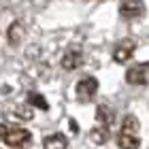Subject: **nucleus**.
<instances>
[{"label": "nucleus", "mask_w": 149, "mask_h": 149, "mask_svg": "<svg viewBox=\"0 0 149 149\" xmlns=\"http://www.w3.org/2000/svg\"><path fill=\"white\" fill-rule=\"evenodd\" d=\"M139 119L132 117V115H126L121 119V128L117 132V145L121 149H136L141 145V139H139Z\"/></svg>", "instance_id": "f257e3e1"}, {"label": "nucleus", "mask_w": 149, "mask_h": 149, "mask_svg": "<svg viewBox=\"0 0 149 149\" xmlns=\"http://www.w3.org/2000/svg\"><path fill=\"white\" fill-rule=\"evenodd\" d=\"M2 141L9 147H13V149H22V147H28L30 145L32 134L28 130H24V128H6Z\"/></svg>", "instance_id": "f03ea898"}, {"label": "nucleus", "mask_w": 149, "mask_h": 149, "mask_svg": "<svg viewBox=\"0 0 149 149\" xmlns=\"http://www.w3.org/2000/svg\"><path fill=\"white\" fill-rule=\"evenodd\" d=\"M96 92H98V81L94 77H83L77 83V98L81 102H90L96 96Z\"/></svg>", "instance_id": "7ed1b4c3"}, {"label": "nucleus", "mask_w": 149, "mask_h": 149, "mask_svg": "<svg viewBox=\"0 0 149 149\" xmlns=\"http://www.w3.org/2000/svg\"><path fill=\"white\" fill-rule=\"evenodd\" d=\"M126 81L132 85H147L149 83V64H134L132 68H128Z\"/></svg>", "instance_id": "20e7f679"}, {"label": "nucleus", "mask_w": 149, "mask_h": 149, "mask_svg": "<svg viewBox=\"0 0 149 149\" xmlns=\"http://www.w3.org/2000/svg\"><path fill=\"white\" fill-rule=\"evenodd\" d=\"M134 40L132 38H124L121 43L115 47V51H113V60L115 62H119V64H124V62H128V60L132 58V53H134Z\"/></svg>", "instance_id": "39448f33"}, {"label": "nucleus", "mask_w": 149, "mask_h": 149, "mask_svg": "<svg viewBox=\"0 0 149 149\" xmlns=\"http://www.w3.org/2000/svg\"><path fill=\"white\" fill-rule=\"evenodd\" d=\"M145 13V6L143 2H134V0H128V2H121L119 4V15L124 19H136Z\"/></svg>", "instance_id": "423d86ee"}, {"label": "nucleus", "mask_w": 149, "mask_h": 149, "mask_svg": "<svg viewBox=\"0 0 149 149\" xmlns=\"http://www.w3.org/2000/svg\"><path fill=\"white\" fill-rule=\"evenodd\" d=\"M81 64H83V53L79 49H68L62 56V68L64 70H77Z\"/></svg>", "instance_id": "0eeeda50"}, {"label": "nucleus", "mask_w": 149, "mask_h": 149, "mask_svg": "<svg viewBox=\"0 0 149 149\" xmlns=\"http://www.w3.org/2000/svg\"><path fill=\"white\" fill-rule=\"evenodd\" d=\"M96 119H98V126H100V128L109 130V128L113 126L115 113H113V109H111V107H107V104H100L98 109H96Z\"/></svg>", "instance_id": "6e6552de"}, {"label": "nucleus", "mask_w": 149, "mask_h": 149, "mask_svg": "<svg viewBox=\"0 0 149 149\" xmlns=\"http://www.w3.org/2000/svg\"><path fill=\"white\" fill-rule=\"evenodd\" d=\"M43 147L45 149H68V139H66V134H62V132L49 134V136H45Z\"/></svg>", "instance_id": "1a4fd4ad"}, {"label": "nucleus", "mask_w": 149, "mask_h": 149, "mask_svg": "<svg viewBox=\"0 0 149 149\" xmlns=\"http://www.w3.org/2000/svg\"><path fill=\"white\" fill-rule=\"evenodd\" d=\"M6 38H9V45H19V43H22V38H24V26L19 22L11 24L9 26V32H6Z\"/></svg>", "instance_id": "9d476101"}, {"label": "nucleus", "mask_w": 149, "mask_h": 149, "mask_svg": "<svg viewBox=\"0 0 149 149\" xmlns=\"http://www.w3.org/2000/svg\"><path fill=\"white\" fill-rule=\"evenodd\" d=\"M28 102H30L32 107H36V109H40V111H47V109H49L47 100L40 96V94H36V92H30V94H28Z\"/></svg>", "instance_id": "9b49d317"}, {"label": "nucleus", "mask_w": 149, "mask_h": 149, "mask_svg": "<svg viewBox=\"0 0 149 149\" xmlns=\"http://www.w3.org/2000/svg\"><path fill=\"white\" fill-rule=\"evenodd\" d=\"M90 136L94 143H98V145H104L107 141H109V130H104V128H94V130L90 132Z\"/></svg>", "instance_id": "f8f14e48"}]
</instances>
